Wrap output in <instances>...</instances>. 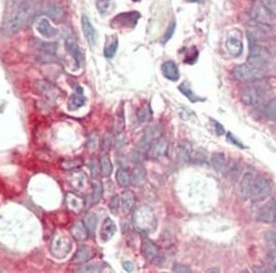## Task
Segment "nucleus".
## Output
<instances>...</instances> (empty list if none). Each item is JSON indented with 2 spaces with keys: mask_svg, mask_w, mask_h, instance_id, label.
<instances>
[{
  "mask_svg": "<svg viewBox=\"0 0 276 273\" xmlns=\"http://www.w3.org/2000/svg\"><path fill=\"white\" fill-rule=\"evenodd\" d=\"M162 74L167 79L171 81H177L179 78V68L173 61H166L161 66Z\"/></svg>",
  "mask_w": 276,
  "mask_h": 273,
  "instance_id": "obj_18",
  "label": "nucleus"
},
{
  "mask_svg": "<svg viewBox=\"0 0 276 273\" xmlns=\"http://www.w3.org/2000/svg\"><path fill=\"white\" fill-rule=\"evenodd\" d=\"M83 162L79 158L65 159L61 162V168L65 171H75L82 167Z\"/></svg>",
  "mask_w": 276,
  "mask_h": 273,
  "instance_id": "obj_35",
  "label": "nucleus"
},
{
  "mask_svg": "<svg viewBox=\"0 0 276 273\" xmlns=\"http://www.w3.org/2000/svg\"><path fill=\"white\" fill-rule=\"evenodd\" d=\"M145 177H146V171L145 168L141 165H138L132 171L130 175V183L134 186H140L144 183Z\"/></svg>",
  "mask_w": 276,
  "mask_h": 273,
  "instance_id": "obj_24",
  "label": "nucleus"
},
{
  "mask_svg": "<svg viewBox=\"0 0 276 273\" xmlns=\"http://www.w3.org/2000/svg\"><path fill=\"white\" fill-rule=\"evenodd\" d=\"M111 0H97L96 7L99 12L102 15H106L110 8Z\"/></svg>",
  "mask_w": 276,
  "mask_h": 273,
  "instance_id": "obj_41",
  "label": "nucleus"
},
{
  "mask_svg": "<svg viewBox=\"0 0 276 273\" xmlns=\"http://www.w3.org/2000/svg\"><path fill=\"white\" fill-rule=\"evenodd\" d=\"M272 187L269 181L253 173L244 174L240 184V192L243 198L251 199L252 201H262L271 194Z\"/></svg>",
  "mask_w": 276,
  "mask_h": 273,
  "instance_id": "obj_1",
  "label": "nucleus"
},
{
  "mask_svg": "<svg viewBox=\"0 0 276 273\" xmlns=\"http://www.w3.org/2000/svg\"><path fill=\"white\" fill-rule=\"evenodd\" d=\"M116 230H117L116 225L111 219L109 217L104 219V223L102 225V228H101V239L104 242L110 241V239H112L113 236L115 235Z\"/></svg>",
  "mask_w": 276,
  "mask_h": 273,
  "instance_id": "obj_19",
  "label": "nucleus"
},
{
  "mask_svg": "<svg viewBox=\"0 0 276 273\" xmlns=\"http://www.w3.org/2000/svg\"><path fill=\"white\" fill-rule=\"evenodd\" d=\"M271 54L269 50L257 41H249V54L248 63L255 66L259 68L265 69L269 65Z\"/></svg>",
  "mask_w": 276,
  "mask_h": 273,
  "instance_id": "obj_5",
  "label": "nucleus"
},
{
  "mask_svg": "<svg viewBox=\"0 0 276 273\" xmlns=\"http://www.w3.org/2000/svg\"><path fill=\"white\" fill-rule=\"evenodd\" d=\"M140 18V13L137 11L124 12L118 14L111 21V26L114 28H133L138 23Z\"/></svg>",
  "mask_w": 276,
  "mask_h": 273,
  "instance_id": "obj_10",
  "label": "nucleus"
},
{
  "mask_svg": "<svg viewBox=\"0 0 276 273\" xmlns=\"http://www.w3.org/2000/svg\"><path fill=\"white\" fill-rule=\"evenodd\" d=\"M226 47L229 54L233 56H240L242 55L243 51L242 33L238 30H233L228 33L226 39Z\"/></svg>",
  "mask_w": 276,
  "mask_h": 273,
  "instance_id": "obj_9",
  "label": "nucleus"
},
{
  "mask_svg": "<svg viewBox=\"0 0 276 273\" xmlns=\"http://www.w3.org/2000/svg\"><path fill=\"white\" fill-rule=\"evenodd\" d=\"M72 247V241L69 236L64 233H56L52 239L50 251L55 259L62 260L69 255Z\"/></svg>",
  "mask_w": 276,
  "mask_h": 273,
  "instance_id": "obj_7",
  "label": "nucleus"
},
{
  "mask_svg": "<svg viewBox=\"0 0 276 273\" xmlns=\"http://www.w3.org/2000/svg\"><path fill=\"white\" fill-rule=\"evenodd\" d=\"M36 30L41 36L45 38H54L58 34V32L45 19H41L37 22Z\"/></svg>",
  "mask_w": 276,
  "mask_h": 273,
  "instance_id": "obj_21",
  "label": "nucleus"
},
{
  "mask_svg": "<svg viewBox=\"0 0 276 273\" xmlns=\"http://www.w3.org/2000/svg\"><path fill=\"white\" fill-rule=\"evenodd\" d=\"M81 26H82L83 34L85 35V38L89 41L91 46L95 45L97 41V33L94 27L92 26L89 18L85 15H83L81 18Z\"/></svg>",
  "mask_w": 276,
  "mask_h": 273,
  "instance_id": "obj_17",
  "label": "nucleus"
},
{
  "mask_svg": "<svg viewBox=\"0 0 276 273\" xmlns=\"http://www.w3.org/2000/svg\"><path fill=\"white\" fill-rule=\"evenodd\" d=\"M258 219L265 224L276 225V198L270 200L258 212Z\"/></svg>",
  "mask_w": 276,
  "mask_h": 273,
  "instance_id": "obj_11",
  "label": "nucleus"
},
{
  "mask_svg": "<svg viewBox=\"0 0 276 273\" xmlns=\"http://www.w3.org/2000/svg\"><path fill=\"white\" fill-rule=\"evenodd\" d=\"M69 184L71 185L76 191H84L88 185L87 175L82 171L73 172L69 178Z\"/></svg>",
  "mask_w": 276,
  "mask_h": 273,
  "instance_id": "obj_15",
  "label": "nucleus"
},
{
  "mask_svg": "<svg viewBox=\"0 0 276 273\" xmlns=\"http://www.w3.org/2000/svg\"><path fill=\"white\" fill-rule=\"evenodd\" d=\"M111 142H112V137L110 136V134H106L103 139V143H102V149L104 152H109L111 146Z\"/></svg>",
  "mask_w": 276,
  "mask_h": 273,
  "instance_id": "obj_45",
  "label": "nucleus"
},
{
  "mask_svg": "<svg viewBox=\"0 0 276 273\" xmlns=\"http://www.w3.org/2000/svg\"><path fill=\"white\" fill-rule=\"evenodd\" d=\"M264 113L266 117H268L271 120L276 121V97L272 99L269 102L266 104Z\"/></svg>",
  "mask_w": 276,
  "mask_h": 273,
  "instance_id": "obj_38",
  "label": "nucleus"
},
{
  "mask_svg": "<svg viewBox=\"0 0 276 273\" xmlns=\"http://www.w3.org/2000/svg\"><path fill=\"white\" fill-rule=\"evenodd\" d=\"M31 16V5H26L20 8L13 16L6 22L4 26V34L12 36L21 32L26 26Z\"/></svg>",
  "mask_w": 276,
  "mask_h": 273,
  "instance_id": "obj_4",
  "label": "nucleus"
},
{
  "mask_svg": "<svg viewBox=\"0 0 276 273\" xmlns=\"http://www.w3.org/2000/svg\"><path fill=\"white\" fill-rule=\"evenodd\" d=\"M83 223L86 226L90 236L95 235L97 226H98V217L95 213H93V212L87 213L83 219Z\"/></svg>",
  "mask_w": 276,
  "mask_h": 273,
  "instance_id": "obj_27",
  "label": "nucleus"
},
{
  "mask_svg": "<svg viewBox=\"0 0 276 273\" xmlns=\"http://www.w3.org/2000/svg\"><path fill=\"white\" fill-rule=\"evenodd\" d=\"M266 271L276 273V249L272 250L266 257Z\"/></svg>",
  "mask_w": 276,
  "mask_h": 273,
  "instance_id": "obj_39",
  "label": "nucleus"
},
{
  "mask_svg": "<svg viewBox=\"0 0 276 273\" xmlns=\"http://www.w3.org/2000/svg\"><path fill=\"white\" fill-rule=\"evenodd\" d=\"M262 4L274 17H276V0H262Z\"/></svg>",
  "mask_w": 276,
  "mask_h": 273,
  "instance_id": "obj_46",
  "label": "nucleus"
},
{
  "mask_svg": "<svg viewBox=\"0 0 276 273\" xmlns=\"http://www.w3.org/2000/svg\"><path fill=\"white\" fill-rule=\"evenodd\" d=\"M141 250L145 259L150 261L156 260L159 256V247L150 239H145L142 241Z\"/></svg>",
  "mask_w": 276,
  "mask_h": 273,
  "instance_id": "obj_16",
  "label": "nucleus"
},
{
  "mask_svg": "<svg viewBox=\"0 0 276 273\" xmlns=\"http://www.w3.org/2000/svg\"><path fill=\"white\" fill-rule=\"evenodd\" d=\"M112 171H113V167L110 161V157L107 155H104L100 161V171L102 176L104 178H108L111 175Z\"/></svg>",
  "mask_w": 276,
  "mask_h": 273,
  "instance_id": "obj_29",
  "label": "nucleus"
},
{
  "mask_svg": "<svg viewBox=\"0 0 276 273\" xmlns=\"http://www.w3.org/2000/svg\"><path fill=\"white\" fill-rule=\"evenodd\" d=\"M249 16L256 24L271 28L274 21V16L262 4V2H255L249 10Z\"/></svg>",
  "mask_w": 276,
  "mask_h": 273,
  "instance_id": "obj_8",
  "label": "nucleus"
},
{
  "mask_svg": "<svg viewBox=\"0 0 276 273\" xmlns=\"http://www.w3.org/2000/svg\"><path fill=\"white\" fill-rule=\"evenodd\" d=\"M104 264L102 262H94V263H84L83 265L78 267L76 270L79 273H102L104 271Z\"/></svg>",
  "mask_w": 276,
  "mask_h": 273,
  "instance_id": "obj_31",
  "label": "nucleus"
},
{
  "mask_svg": "<svg viewBox=\"0 0 276 273\" xmlns=\"http://www.w3.org/2000/svg\"><path fill=\"white\" fill-rule=\"evenodd\" d=\"M134 1H138V0H134Z\"/></svg>",
  "mask_w": 276,
  "mask_h": 273,
  "instance_id": "obj_54",
  "label": "nucleus"
},
{
  "mask_svg": "<svg viewBox=\"0 0 276 273\" xmlns=\"http://www.w3.org/2000/svg\"><path fill=\"white\" fill-rule=\"evenodd\" d=\"M151 118V109L148 105H145L139 110H138V120L140 123H146V122L150 121Z\"/></svg>",
  "mask_w": 276,
  "mask_h": 273,
  "instance_id": "obj_37",
  "label": "nucleus"
},
{
  "mask_svg": "<svg viewBox=\"0 0 276 273\" xmlns=\"http://www.w3.org/2000/svg\"><path fill=\"white\" fill-rule=\"evenodd\" d=\"M125 127V121H124V112L122 110L118 111L117 115L115 118V132L116 134H121L123 133Z\"/></svg>",
  "mask_w": 276,
  "mask_h": 273,
  "instance_id": "obj_40",
  "label": "nucleus"
},
{
  "mask_svg": "<svg viewBox=\"0 0 276 273\" xmlns=\"http://www.w3.org/2000/svg\"><path fill=\"white\" fill-rule=\"evenodd\" d=\"M134 226L141 232L149 233L155 230L157 219L149 206L143 205L136 210L134 213Z\"/></svg>",
  "mask_w": 276,
  "mask_h": 273,
  "instance_id": "obj_3",
  "label": "nucleus"
},
{
  "mask_svg": "<svg viewBox=\"0 0 276 273\" xmlns=\"http://www.w3.org/2000/svg\"><path fill=\"white\" fill-rule=\"evenodd\" d=\"M264 73H265V69L259 68L248 62L240 66H237L233 69V75L235 78L239 81H243V82H251L261 79L264 75Z\"/></svg>",
  "mask_w": 276,
  "mask_h": 273,
  "instance_id": "obj_6",
  "label": "nucleus"
},
{
  "mask_svg": "<svg viewBox=\"0 0 276 273\" xmlns=\"http://www.w3.org/2000/svg\"><path fill=\"white\" fill-rule=\"evenodd\" d=\"M66 205L70 212L78 214L85 207V201L76 193L69 192L66 195Z\"/></svg>",
  "mask_w": 276,
  "mask_h": 273,
  "instance_id": "obj_13",
  "label": "nucleus"
},
{
  "mask_svg": "<svg viewBox=\"0 0 276 273\" xmlns=\"http://www.w3.org/2000/svg\"><path fill=\"white\" fill-rule=\"evenodd\" d=\"M115 179L117 181L118 185L122 188H126L130 185V175H129L128 171L124 169L118 170Z\"/></svg>",
  "mask_w": 276,
  "mask_h": 273,
  "instance_id": "obj_34",
  "label": "nucleus"
},
{
  "mask_svg": "<svg viewBox=\"0 0 276 273\" xmlns=\"http://www.w3.org/2000/svg\"><path fill=\"white\" fill-rule=\"evenodd\" d=\"M269 84L263 81H251L245 88H243L241 93L242 102L247 106H259L269 93Z\"/></svg>",
  "mask_w": 276,
  "mask_h": 273,
  "instance_id": "obj_2",
  "label": "nucleus"
},
{
  "mask_svg": "<svg viewBox=\"0 0 276 273\" xmlns=\"http://www.w3.org/2000/svg\"><path fill=\"white\" fill-rule=\"evenodd\" d=\"M123 267H124V270L126 272H128V273H131V272L134 271V265H133V263L130 262V261H124V263H123Z\"/></svg>",
  "mask_w": 276,
  "mask_h": 273,
  "instance_id": "obj_50",
  "label": "nucleus"
},
{
  "mask_svg": "<svg viewBox=\"0 0 276 273\" xmlns=\"http://www.w3.org/2000/svg\"><path fill=\"white\" fill-rule=\"evenodd\" d=\"M227 138H228V142H230L231 143H233L235 144L236 146H239L240 148H244V145L242 144V142L240 141V140H238L236 137L230 133V132H228V136H227Z\"/></svg>",
  "mask_w": 276,
  "mask_h": 273,
  "instance_id": "obj_48",
  "label": "nucleus"
},
{
  "mask_svg": "<svg viewBox=\"0 0 276 273\" xmlns=\"http://www.w3.org/2000/svg\"><path fill=\"white\" fill-rule=\"evenodd\" d=\"M66 47L67 50L69 51V54L72 55L76 61V67H80L81 61L83 59L82 52L80 51L79 47L77 46L76 42L74 40H72L71 38H69L66 41Z\"/></svg>",
  "mask_w": 276,
  "mask_h": 273,
  "instance_id": "obj_25",
  "label": "nucleus"
},
{
  "mask_svg": "<svg viewBox=\"0 0 276 273\" xmlns=\"http://www.w3.org/2000/svg\"><path fill=\"white\" fill-rule=\"evenodd\" d=\"M70 232L72 235V238L78 242H83L87 240L90 236L83 221H78L75 223L71 227Z\"/></svg>",
  "mask_w": 276,
  "mask_h": 273,
  "instance_id": "obj_22",
  "label": "nucleus"
},
{
  "mask_svg": "<svg viewBox=\"0 0 276 273\" xmlns=\"http://www.w3.org/2000/svg\"><path fill=\"white\" fill-rule=\"evenodd\" d=\"M13 1H15V2H17V1H20V0H13Z\"/></svg>",
  "mask_w": 276,
  "mask_h": 273,
  "instance_id": "obj_53",
  "label": "nucleus"
},
{
  "mask_svg": "<svg viewBox=\"0 0 276 273\" xmlns=\"http://www.w3.org/2000/svg\"><path fill=\"white\" fill-rule=\"evenodd\" d=\"M86 103V98L84 96L82 88H77L76 92L69 99V109L76 110L80 109Z\"/></svg>",
  "mask_w": 276,
  "mask_h": 273,
  "instance_id": "obj_23",
  "label": "nucleus"
},
{
  "mask_svg": "<svg viewBox=\"0 0 276 273\" xmlns=\"http://www.w3.org/2000/svg\"><path fill=\"white\" fill-rule=\"evenodd\" d=\"M169 148V143L165 138L159 137L157 141L152 143L151 147L148 151L147 155L151 157L152 159H158L166 155Z\"/></svg>",
  "mask_w": 276,
  "mask_h": 273,
  "instance_id": "obj_14",
  "label": "nucleus"
},
{
  "mask_svg": "<svg viewBox=\"0 0 276 273\" xmlns=\"http://www.w3.org/2000/svg\"><path fill=\"white\" fill-rule=\"evenodd\" d=\"M179 90L186 97L187 99L191 102L195 103L198 102H203L204 100L201 99L200 97L194 94L193 89L191 88L190 84L185 81V82L181 83L179 86Z\"/></svg>",
  "mask_w": 276,
  "mask_h": 273,
  "instance_id": "obj_28",
  "label": "nucleus"
},
{
  "mask_svg": "<svg viewBox=\"0 0 276 273\" xmlns=\"http://www.w3.org/2000/svg\"><path fill=\"white\" fill-rule=\"evenodd\" d=\"M211 165L214 168V171H222L226 165H227V159L223 153H214L211 157Z\"/></svg>",
  "mask_w": 276,
  "mask_h": 273,
  "instance_id": "obj_30",
  "label": "nucleus"
},
{
  "mask_svg": "<svg viewBox=\"0 0 276 273\" xmlns=\"http://www.w3.org/2000/svg\"><path fill=\"white\" fill-rule=\"evenodd\" d=\"M121 203H122V208L125 213L131 211L133 207L136 204V195L132 191H125L123 192L121 197Z\"/></svg>",
  "mask_w": 276,
  "mask_h": 273,
  "instance_id": "obj_26",
  "label": "nucleus"
},
{
  "mask_svg": "<svg viewBox=\"0 0 276 273\" xmlns=\"http://www.w3.org/2000/svg\"><path fill=\"white\" fill-rule=\"evenodd\" d=\"M173 272L175 273H190L191 269L185 265H180V264H175L172 269Z\"/></svg>",
  "mask_w": 276,
  "mask_h": 273,
  "instance_id": "obj_49",
  "label": "nucleus"
},
{
  "mask_svg": "<svg viewBox=\"0 0 276 273\" xmlns=\"http://www.w3.org/2000/svg\"><path fill=\"white\" fill-rule=\"evenodd\" d=\"M104 196V186L100 180H95L92 184V204L97 205Z\"/></svg>",
  "mask_w": 276,
  "mask_h": 273,
  "instance_id": "obj_32",
  "label": "nucleus"
},
{
  "mask_svg": "<svg viewBox=\"0 0 276 273\" xmlns=\"http://www.w3.org/2000/svg\"><path fill=\"white\" fill-rule=\"evenodd\" d=\"M193 152L192 143L187 140H180L177 145V160L179 164H188L191 160V156Z\"/></svg>",
  "mask_w": 276,
  "mask_h": 273,
  "instance_id": "obj_12",
  "label": "nucleus"
},
{
  "mask_svg": "<svg viewBox=\"0 0 276 273\" xmlns=\"http://www.w3.org/2000/svg\"><path fill=\"white\" fill-rule=\"evenodd\" d=\"M265 241L270 246L276 249V230H272L266 233Z\"/></svg>",
  "mask_w": 276,
  "mask_h": 273,
  "instance_id": "obj_44",
  "label": "nucleus"
},
{
  "mask_svg": "<svg viewBox=\"0 0 276 273\" xmlns=\"http://www.w3.org/2000/svg\"><path fill=\"white\" fill-rule=\"evenodd\" d=\"M189 1H190V2H194V3H195V2H200L201 0H189Z\"/></svg>",
  "mask_w": 276,
  "mask_h": 273,
  "instance_id": "obj_52",
  "label": "nucleus"
},
{
  "mask_svg": "<svg viewBox=\"0 0 276 273\" xmlns=\"http://www.w3.org/2000/svg\"><path fill=\"white\" fill-rule=\"evenodd\" d=\"M37 89L40 91L41 95L47 97L49 99L55 98V90L52 86L46 82H39L37 84Z\"/></svg>",
  "mask_w": 276,
  "mask_h": 273,
  "instance_id": "obj_36",
  "label": "nucleus"
},
{
  "mask_svg": "<svg viewBox=\"0 0 276 273\" xmlns=\"http://www.w3.org/2000/svg\"><path fill=\"white\" fill-rule=\"evenodd\" d=\"M215 129H216V133H217V135H219V136H222L224 133H225V130H224V128H223V126L221 125L220 123H216L215 122Z\"/></svg>",
  "mask_w": 276,
  "mask_h": 273,
  "instance_id": "obj_51",
  "label": "nucleus"
},
{
  "mask_svg": "<svg viewBox=\"0 0 276 273\" xmlns=\"http://www.w3.org/2000/svg\"><path fill=\"white\" fill-rule=\"evenodd\" d=\"M118 49V39L117 37H114V38H111L110 41H108L104 47V55L106 58L108 59H110L112 58L116 52H117Z\"/></svg>",
  "mask_w": 276,
  "mask_h": 273,
  "instance_id": "obj_33",
  "label": "nucleus"
},
{
  "mask_svg": "<svg viewBox=\"0 0 276 273\" xmlns=\"http://www.w3.org/2000/svg\"><path fill=\"white\" fill-rule=\"evenodd\" d=\"M45 14L47 16H50L54 20L55 19H59V18H61L63 16L62 10L60 8H57L56 7H46Z\"/></svg>",
  "mask_w": 276,
  "mask_h": 273,
  "instance_id": "obj_43",
  "label": "nucleus"
},
{
  "mask_svg": "<svg viewBox=\"0 0 276 273\" xmlns=\"http://www.w3.org/2000/svg\"><path fill=\"white\" fill-rule=\"evenodd\" d=\"M175 28H176V23L172 21L170 26L167 29V32H166L165 34L163 36V40H162V42L165 43L167 41H169L170 39H172L173 34H174V32H175Z\"/></svg>",
  "mask_w": 276,
  "mask_h": 273,
  "instance_id": "obj_47",
  "label": "nucleus"
},
{
  "mask_svg": "<svg viewBox=\"0 0 276 273\" xmlns=\"http://www.w3.org/2000/svg\"><path fill=\"white\" fill-rule=\"evenodd\" d=\"M92 255H93V252L90 246H79L77 247V250L75 253L72 261L76 264L81 265V264L88 262L92 258Z\"/></svg>",
  "mask_w": 276,
  "mask_h": 273,
  "instance_id": "obj_20",
  "label": "nucleus"
},
{
  "mask_svg": "<svg viewBox=\"0 0 276 273\" xmlns=\"http://www.w3.org/2000/svg\"><path fill=\"white\" fill-rule=\"evenodd\" d=\"M121 206V199L118 195H114L110 199V204H109V208L111 213L116 214L119 212Z\"/></svg>",
  "mask_w": 276,
  "mask_h": 273,
  "instance_id": "obj_42",
  "label": "nucleus"
}]
</instances>
